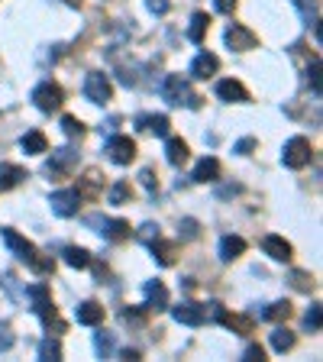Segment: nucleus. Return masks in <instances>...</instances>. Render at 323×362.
<instances>
[{
    "mask_svg": "<svg viewBox=\"0 0 323 362\" xmlns=\"http://www.w3.org/2000/svg\"><path fill=\"white\" fill-rule=\"evenodd\" d=\"M133 197V188H129V181H117L110 188V204H127Z\"/></svg>",
    "mask_w": 323,
    "mask_h": 362,
    "instance_id": "33",
    "label": "nucleus"
},
{
    "mask_svg": "<svg viewBox=\"0 0 323 362\" xmlns=\"http://www.w3.org/2000/svg\"><path fill=\"white\" fill-rule=\"evenodd\" d=\"M78 168V152L75 149H55L52 152V158H49V162H45V175H49V178H68V175L75 172Z\"/></svg>",
    "mask_w": 323,
    "mask_h": 362,
    "instance_id": "6",
    "label": "nucleus"
},
{
    "mask_svg": "<svg viewBox=\"0 0 323 362\" xmlns=\"http://www.w3.org/2000/svg\"><path fill=\"white\" fill-rule=\"evenodd\" d=\"M158 236H162V233H158L155 223H143V226H139V240H143V243H152V240H158Z\"/></svg>",
    "mask_w": 323,
    "mask_h": 362,
    "instance_id": "41",
    "label": "nucleus"
},
{
    "mask_svg": "<svg viewBox=\"0 0 323 362\" xmlns=\"http://www.w3.org/2000/svg\"><path fill=\"white\" fill-rule=\"evenodd\" d=\"M0 240L7 243V249H10V252H13V256L20 259V262H26V265H30L33 272H39V275H52V272H55V262H52V259H45L42 252H39V246H36V243H30V240H26V236H20V233H16V230H10V226H4V230H0Z\"/></svg>",
    "mask_w": 323,
    "mask_h": 362,
    "instance_id": "1",
    "label": "nucleus"
},
{
    "mask_svg": "<svg viewBox=\"0 0 323 362\" xmlns=\"http://www.w3.org/2000/svg\"><path fill=\"white\" fill-rule=\"evenodd\" d=\"M291 285L298 291H314V275L310 272H291Z\"/></svg>",
    "mask_w": 323,
    "mask_h": 362,
    "instance_id": "36",
    "label": "nucleus"
},
{
    "mask_svg": "<svg viewBox=\"0 0 323 362\" xmlns=\"http://www.w3.org/2000/svg\"><path fill=\"white\" fill-rule=\"evenodd\" d=\"M61 133L75 139V136H81V133H84V123L78 120V117H71V113H68V117H61Z\"/></svg>",
    "mask_w": 323,
    "mask_h": 362,
    "instance_id": "35",
    "label": "nucleus"
},
{
    "mask_svg": "<svg viewBox=\"0 0 323 362\" xmlns=\"http://www.w3.org/2000/svg\"><path fill=\"white\" fill-rule=\"evenodd\" d=\"M84 98H88L90 104H107V100L113 98L110 78H107L104 71H90V75L84 78Z\"/></svg>",
    "mask_w": 323,
    "mask_h": 362,
    "instance_id": "7",
    "label": "nucleus"
},
{
    "mask_svg": "<svg viewBox=\"0 0 323 362\" xmlns=\"http://www.w3.org/2000/svg\"><path fill=\"white\" fill-rule=\"evenodd\" d=\"M252 149H256V139H252V136H246V139H240V143H236V152H240V156H249Z\"/></svg>",
    "mask_w": 323,
    "mask_h": 362,
    "instance_id": "44",
    "label": "nucleus"
},
{
    "mask_svg": "<svg viewBox=\"0 0 323 362\" xmlns=\"http://www.w3.org/2000/svg\"><path fill=\"white\" fill-rule=\"evenodd\" d=\"M30 301H33V310H36V317L42 320V327L52 337H59V333H65V320L59 317V308L52 304V294H49V285H33L30 288Z\"/></svg>",
    "mask_w": 323,
    "mask_h": 362,
    "instance_id": "2",
    "label": "nucleus"
},
{
    "mask_svg": "<svg viewBox=\"0 0 323 362\" xmlns=\"http://www.w3.org/2000/svg\"><path fill=\"white\" fill-rule=\"evenodd\" d=\"M61 259H65L71 269H88L90 265V252L88 249H81V246H65L61 249Z\"/></svg>",
    "mask_w": 323,
    "mask_h": 362,
    "instance_id": "28",
    "label": "nucleus"
},
{
    "mask_svg": "<svg viewBox=\"0 0 323 362\" xmlns=\"http://www.w3.org/2000/svg\"><path fill=\"white\" fill-rule=\"evenodd\" d=\"M310 158H314V146H310V139H304V136H291L285 143V149H281V165L285 168H307Z\"/></svg>",
    "mask_w": 323,
    "mask_h": 362,
    "instance_id": "4",
    "label": "nucleus"
},
{
    "mask_svg": "<svg viewBox=\"0 0 323 362\" xmlns=\"http://www.w3.org/2000/svg\"><path fill=\"white\" fill-rule=\"evenodd\" d=\"M304 324H307V330H310V333L320 330V304H314V308L307 310V317H304Z\"/></svg>",
    "mask_w": 323,
    "mask_h": 362,
    "instance_id": "40",
    "label": "nucleus"
},
{
    "mask_svg": "<svg viewBox=\"0 0 323 362\" xmlns=\"http://www.w3.org/2000/svg\"><path fill=\"white\" fill-rule=\"evenodd\" d=\"M217 98L226 100V104H249V90L242 88L240 81H233V78H226V81L217 84Z\"/></svg>",
    "mask_w": 323,
    "mask_h": 362,
    "instance_id": "18",
    "label": "nucleus"
},
{
    "mask_svg": "<svg viewBox=\"0 0 323 362\" xmlns=\"http://www.w3.org/2000/svg\"><path fill=\"white\" fill-rule=\"evenodd\" d=\"M242 359H246V362H262V359H265V349L256 346V343H249L246 353H242Z\"/></svg>",
    "mask_w": 323,
    "mask_h": 362,
    "instance_id": "42",
    "label": "nucleus"
},
{
    "mask_svg": "<svg viewBox=\"0 0 323 362\" xmlns=\"http://www.w3.org/2000/svg\"><path fill=\"white\" fill-rule=\"evenodd\" d=\"M39 359H45V362H59L61 359V343H59V337H49L39 343Z\"/></svg>",
    "mask_w": 323,
    "mask_h": 362,
    "instance_id": "30",
    "label": "nucleus"
},
{
    "mask_svg": "<svg viewBox=\"0 0 323 362\" xmlns=\"http://www.w3.org/2000/svg\"><path fill=\"white\" fill-rule=\"evenodd\" d=\"M217 320L223 327H230V330H236V333H242V337H249V333H252V320H249V317H240V314H226L223 308L217 310Z\"/></svg>",
    "mask_w": 323,
    "mask_h": 362,
    "instance_id": "24",
    "label": "nucleus"
},
{
    "mask_svg": "<svg viewBox=\"0 0 323 362\" xmlns=\"http://www.w3.org/2000/svg\"><path fill=\"white\" fill-rule=\"evenodd\" d=\"M68 7H81V0H65Z\"/></svg>",
    "mask_w": 323,
    "mask_h": 362,
    "instance_id": "47",
    "label": "nucleus"
},
{
    "mask_svg": "<svg viewBox=\"0 0 323 362\" xmlns=\"http://www.w3.org/2000/svg\"><path fill=\"white\" fill-rule=\"evenodd\" d=\"M191 178H194L197 185H211V181H217L220 178V162L213 156H204L201 162H197V168H194Z\"/></svg>",
    "mask_w": 323,
    "mask_h": 362,
    "instance_id": "20",
    "label": "nucleus"
},
{
    "mask_svg": "<svg viewBox=\"0 0 323 362\" xmlns=\"http://www.w3.org/2000/svg\"><path fill=\"white\" fill-rule=\"evenodd\" d=\"M136 129L152 133V136H168L172 120H168L165 113H139V117H136Z\"/></svg>",
    "mask_w": 323,
    "mask_h": 362,
    "instance_id": "15",
    "label": "nucleus"
},
{
    "mask_svg": "<svg viewBox=\"0 0 323 362\" xmlns=\"http://www.w3.org/2000/svg\"><path fill=\"white\" fill-rule=\"evenodd\" d=\"M162 98H165L172 107H191V110L201 107V98L191 90L188 78H181V75H168L165 81H162Z\"/></svg>",
    "mask_w": 323,
    "mask_h": 362,
    "instance_id": "3",
    "label": "nucleus"
},
{
    "mask_svg": "<svg viewBox=\"0 0 323 362\" xmlns=\"http://www.w3.org/2000/svg\"><path fill=\"white\" fill-rule=\"evenodd\" d=\"M94 349H98V356H104V359H110L113 349H117V337L107 330H100L98 337H94Z\"/></svg>",
    "mask_w": 323,
    "mask_h": 362,
    "instance_id": "32",
    "label": "nucleus"
},
{
    "mask_svg": "<svg viewBox=\"0 0 323 362\" xmlns=\"http://www.w3.org/2000/svg\"><path fill=\"white\" fill-rule=\"evenodd\" d=\"M207 30H211V16L207 13H201V10H197L194 16H191V26H188V39L194 45H201L204 42V36H207Z\"/></svg>",
    "mask_w": 323,
    "mask_h": 362,
    "instance_id": "27",
    "label": "nucleus"
},
{
    "mask_svg": "<svg viewBox=\"0 0 323 362\" xmlns=\"http://www.w3.org/2000/svg\"><path fill=\"white\" fill-rule=\"evenodd\" d=\"M139 181H143V188L149 191V194H155L158 191V175L152 172V168H143V172H139Z\"/></svg>",
    "mask_w": 323,
    "mask_h": 362,
    "instance_id": "38",
    "label": "nucleus"
},
{
    "mask_svg": "<svg viewBox=\"0 0 323 362\" xmlns=\"http://www.w3.org/2000/svg\"><path fill=\"white\" fill-rule=\"evenodd\" d=\"M146 314H149V310H133V308H129V310H123V314H120V320H123V324H129V327H139V324H143V320H146Z\"/></svg>",
    "mask_w": 323,
    "mask_h": 362,
    "instance_id": "37",
    "label": "nucleus"
},
{
    "mask_svg": "<svg viewBox=\"0 0 323 362\" xmlns=\"http://www.w3.org/2000/svg\"><path fill=\"white\" fill-rule=\"evenodd\" d=\"M149 249H152V259H155L158 265H175V259H178V246H175V243H165L162 236L152 240Z\"/></svg>",
    "mask_w": 323,
    "mask_h": 362,
    "instance_id": "21",
    "label": "nucleus"
},
{
    "mask_svg": "<svg viewBox=\"0 0 323 362\" xmlns=\"http://www.w3.org/2000/svg\"><path fill=\"white\" fill-rule=\"evenodd\" d=\"M217 68H220V59L211 52H201L194 62H191V78H197V81H207V78L217 75Z\"/></svg>",
    "mask_w": 323,
    "mask_h": 362,
    "instance_id": "19",
    "label": "nucleus"
},
{
    "mask_svg": "<svg viewBox=\"0 0 323 362\" xmlns=\"http://www.w3.org/2000/svg\"><path fill=\"white\" fill-rule=\"evenodd\" d=\"M88 226H94L104 240L110 243H123L129 240V223L127 220H113V217H88Z\"/></svg>",
    "mask_w": 323,
    "mask_h": 362,
    "instance_id": "8",
    "label": "nucleus"
},
{
    "mask_svg": "<svg viewBox=\"0 0 323 362\" xmlns=\"http://www.w3.org/2000/svg\"><path fill=\"white\" fill-rule=\"evenodd\" d=\"M75 317H78V324H84V327H98L104 320V308L98 301H84V304H78Z\"/></svg>",
    "mask_w": 323,
    "mask_h": 362,
    "instance_id": "22",
    "label": "nucleus"
},
{
    "mask_svg": "<svg viewBox=\"0 0 323 362\" xmlns=\"http://www.w3.org/2000/svg\"><path fill=\"white\" fill-rule=\"evenodd\" d=\"M172 317L184 327H201L207 320V304H194V301H181L178 308H172Z\"/></svg>",
    "mask_w": 323,
    "mask_h": 362,
    "instance_id": "12",
    "label": "nucleus"
},
{
    "mask_svg": "<svg viewBox=\"0 0 323 362\" xmlns=\"http://www.w3.org/2000/svg\"><path fill=\"white\" fill-rule=\"evenodd\" d=\"M294 7L301 10V16L307 23H314V26L320 23V16H317V0H294Z\"/></svg>",
    "mask_w": 323,
    "mask_h": 362,
    "instance_id": "34",
    "label": "nucleus"
},
{
    "mask_svg": "<svg viewBox=\"0 0 323 362\" xmlns=\"http://www.w3.org/2000/svg\"><path fill=\"white\" fill-rule=\"evenodd\" d=\"M188 143L184 139H168L165 143V158H168V165H175V168H181L184 162H188Z\"/></svg>",
    "mask_w": 323,
    "mask_h": 362,
    "instance_id": "25",
    "label": "nucleus"
},
{
    "mask_svg": "<svg viewBox=\"0 0 323 362\" xmlns=\"http://www.w3.org/2000/svg\"><path fill=\"white\" fill-rule=\"evenodd\" d=\"M20 146L26 156H42V152H49V143H45V136L39 133V129H30V133L20 139Z\"/></svg>",
    "mask_w": 323,
    "mask_h": 362,
    "instance_id": "26",
    "label": "nucleus"
},
{
    "mask_svg": "<svg viewBox=\"0 0 323 362\" xmlns=\"http://www.w3.org/2000/svg\"><path fill=\"white\" fill-rule=\"evenodd\" d=\"M288 317H291V304L288 301H275L262 310V320H271V324H281V320H288Z\"/></svg>",
    "mask_w": 323,
    "mask_h": 362,
    "instance_id": "31",
    "label": "nucleus"
},
{
    "mask_svg": "<svg viewBox=\"0 0 323 362\" xmlns=\"http://www.w3.org/2000/svg\"><path fill=\"white\" fill-rule=\"evenodd\" d=\"M181 226H184V236H188V240H194V236H197V223H194V220H184Z\"/></svg>",
    "mask_w": 323,
    "mask_h": 362,
    "instance_id": "46",
    "label": "nucleus"
},
{
    "mask_svg": "<svg viewBox=\"0 0 323 362\" xmlns=\"http://www.w3.org/2000/svg\"><path fill=\"white\" fill-rule=\"evenodd\" d=\"M236 4H240V0H213V7H217L220 13H226V16L236 10Z\"/></svg>",
    "mask_w": 323,
    "mask_h": 362,
    "instance_id": "45",
    "label": "nucleus"
},
{
    "mask_svg": "<svg viewBox=\"0 0 323 362\" xmlns=\"http://www.w3.org/2000/svg\"><path fill=\"white\" fill-rule=\"evenodd\" d=\"M49 207H52L55 217H75L78 207H81V197H78V191H55L52 197H49Z\"/></svg>",
    "mask_w": 323,
    "mask_h": 362,
    "instance_id": "13",
    "label": "nucleus"
},
{
    "mask_svg": "<svg viewBox=\"0 0 323 362\" xmlns=\"http://www.w3.org/2000/svg\"><path fill=\"white\" fill-rule=\"evenodd\" d=\"M262 249H265V256H271L275 262H291V256H294V249H291V243L285 240V236H265L262 240Z\"/></svg>",
    "mask_w": 323,
    "mask_h": 362,
    "instance_id": "16",
    "label": "nucleus"
},
{
    "mask_svg": "<svg viewBox=\"0 0 323 362\" xmlns=\"http://www.w3.org/2000/svg\"><path fill=\"white\" fill-rule=\"evenodd\" d=\"M143 291H146V304H143V308L149 310V314H152V310H155V314H158V310H165V308H168V288L162 285V281H158V279L146 281V285H143Z\"/></svg>",
    "mask_w": 323,
    "mask_h": 362,
    "instance_id": "14",
    "label": "nucleus"
},
{
    "mask_svg": "<svg viewBox=\"0 0 323 362\" xmlns=\"http://www.w3.org/2000/svg\"><path fill=\"white\" fill-rule=\"evenodd\" d=\"M223 39L233 52H249V49H256L259 45V36L249 30V26H242V23H230L226 33H223Z\"/></svg>",
    "mask_w": 323,
    "mask_h": 362,
    "instance_id": "9",
    "label": "nucleus"
},
{
    "mask_svg": "<svg viewBox=\"0 0 323 362\" xmlns=\"http://www.w3.org/2000/svg\"><path fill=\"white\" fill-rule=\"evenodd\" d=\"M107 156H110L113 165H129L136 158V143L129 136H110L107 139Z\"/></svg>",
    "mask_w": 323,
    "mask_h": 362,
    "instance_id": "10",
    "label": "nucleus"
},
{
    "mask_svg": "<svg viewBox=\"0 0 323 362\" xmlns=\"http://www.w3.org/2000/svg\"><path fill=\"white\" fill-rule=\"evenodd\" d=\"M146 7H149V10H152V13H155V16H165L172 4H168V0H146Z\"/></svg>",
    "mask_w": 323,
    "mask_h": 362,
    "instance_id": "43",
    "label": "nucleus"
},
{
    "mask_svg": "<svg viewBox=\"0 0 323 362\" xmlns=\"http://www.w3.org/2000/svg\"><path fill=\"white\" fill-rule=\"evenodd\" d=\"M75 191L81 201H100V194H104V175H100V168H88L84 178H78Z\"/></svg>",
    "mask_w": 323,
    "mask_h": 362,
    "instance_id": "11",
    "label": "nucleus"
},
{
    "mask_svg": "<svg viewBox=\"0 0 323 362\" xmlns=\"http://www.w3.org/2000/svg\"><path fill=\"white\" fill-rule=\"evenodd\" d=\"M33 104H36L42 113H55V110H61V104H65V90H61L55 81H42L33 88Z\"/></svg>",
    "mask_w": 323,
    "mask_h": 362,
    "instance_id": "5",
    "label": "nucleus"
},
{
    "mask_svg": "<svg viewBox=\"0 0 323 362\" xmlns=\"http://www.w3.org/2000/svg\"><path fill=\"white\" fill-rule=\"evenodd\" d=\"M13 343H16V337H13V330H10V324H0V353H7Z\"/></svg>",
    "mask_w": 323,
    "mask_h": 362,
    "instance_id": "39",
    "label": "nucleus"
},
{
    "mask_svg": "<svg viewBox=\"0 0 323 362\" xmlns=\"http://www.w3.org/2000/svg\"><path fill=\"white\" fill-rule=\"evenodd\" d=\"M242 252H246V240L242 236H223L220 240V259L223 262H236Z\"/></svg>",
    "mask_w": 323,
    "mask_h": 362,
    "instance_id": "23",
    "label": "nucleus"
},
{
    "mask_svg": "<svg viewBox=\"0 0 323 362\" xmlns=\"http://www.w3.org/2000/svg\"><path fill=\"white\" fill-rule=\"evenodd\" d=\"M269 343H271V349H275V353H288V349L294 346V333L288 330V327H275V330H271V337H269Z\"/></svg>",
    "mask_w": 323,
    "mask_h": 362,
    "instance_id": "29",
    "label": "nucleus"
},
{
    "mask_svg": "<svg viewBox=\"0 0 323 362\" xmlns=\"http://www.w3.org/2000/svg\"><path fill=\"white\" fill-rule=\"evenodd\" d=\"M30 178L23 165H13V162H0V191H13L20 188L23 181Z\"/></svg>",
    "mask_w": 323,
    "mask_h": 362,
    "instance_id": "17",
    "label": "nucleus"
}]
</instances>
